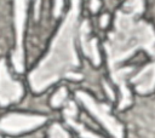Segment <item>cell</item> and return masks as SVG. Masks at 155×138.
Masks as SVG:
<instances>
[{
	"mask_svg": "<svg viewBox=\"0 0 155 138\" xmlns=\"http://www.w3.org/2000/svg\"><path fill=\"white\" fill-rule=\"evenodd\" d=\"M108 22H109V16L108 15H103L102 18H101V27L105 28L108 25Z\"/></svg>",
	"mask_w": 155,
	"mask_h": 138,
	"instance_id": "2e32d148",
	"label": "cell"
},
{
	"mask_svg": "<svg viewBox=\"0 0 155 138\" xmlns=\"http://www.w3.org/2000/svg\"><path fill=\"white\" fill-rule=\"evenodd\" d=\"M67 88L65 87H61L54 94H53V97H52V99H51V104H52V107H54V108H57V107H61L63 103H64V100H65V98H67Z\"/></svg>",
	"mask_w": 155,
	"mask_h": 138,
	"instance_id": "8fae6325",
	"label": "cell"
},
{
	"mask_svg": "<svg viewBox=\"0 0 155 138\" xmlns=\"http://www.w3.org/2000/svg\"><path fill=\"white\" fill-rule=\"evenodd\" d=\"M88 34H90L88 21H84L80 27V40H81L82 51L87 57H90V54H91V44L88 40Z\"/></svg>",
	"mask_w": 155,
	"mask_h": 138,
	"instance_id": "30bf717a",
	"label": "cell"
},
{
	"mask_svg": "<svg viewBox=\"0 0 155 138\" xmlns=\"http://www.w3.org/2000/svg\"><path fill=\"white\" fill-rule=\"evenodd\" d=\"M133 71V68L132 67H126V68H116L114 70L110 71V76L111 79L115 81V84H117L120 91H121V100H120V104H119V109H125L126 107H128L132 102V98H131V93L126 86V76Z\"/></svg>",
	"mask_w": 155,
	"mask_h": 138,
	"instance_id": "ba28073f",
	"label": "cell"
},
{
	"mask_svg": "<svg viewBox=\"0 0 155 138\" xmlns=\"http://www.w3.org/2000/svg\"><path fill=\"white\" fill-rule=\"evenodd\" d=\"M27 17V0H15V27H16V50L12 54V63L16 71L22 73L24 69V51H23V33Z\"/></svg>",
	"mask_w": 155,
	"mask_h": 138,
	"instance_id": "5b68a950",
	"label": "cell"
},
{
	"mask_svg": "<svg viewBox=\"0 0 155 138\" xmlns=\"http://www.w3.org/2000/svg\"><path fill=\"white\" fill-rule=\"evenodd\" d=\"M90 44H91V54H90V58L92 59V63L94 65H98L101 63V57H99V52H98V47H97V39L93 38L90 40Z\"/></svg>",
	"mask_w": 155,
	"mask_h": 138,
	"instance_id": "7c38bea8",
	"label": "cell"
},
{
	"mask_svg": "<svg viewBox=\"0 0 155 138\" xmlns=\"http://www.w3.org/2000/svg\"><path fill=\"white\" fill-rule=\"evenodd\" d=\"M104 87H105V90H107V92H108V96H109V98L113 100V99H114V93H113V90L109 87V85H108L107 82H104Z\"/></svg>",
	"mask_w": 155,
	"mask_h": 138,
	"instance_id": "e0dca14e",
	"label": "cell"
},
{
	"mask_svg": "<svg viewBox=\"0 0 155 138\" xmlns=\"http://www.w3.org/2000/svg\"><path fill=\"white\" fill-rule=\"evenodd\" d=\"M80 0H71V7L52 41L47 56L30 73L29 82L35 92L46 90L58 79L79 67L75 51V35L80 12Z\"/></svg>",
	"mask_w": 155,
	"mask_h": 138,
	"instance_id": "6da1fadb",
	"label": "cell"
},
{
	"mask_svg": "<svg viewBox=\"0 0 155 138\" xmlns=\"http://www.w3.org/2000/svg\"><path fill=\"white\" fill-rule=\"evenodd\" d=\"M78 99L88 109V111L108 130V132L114 137H122L124 136V127L121 123L117 122L115 117H113L110 113V105L104 103H97L90 94L82 91L76 92Z\"/></svg>",
	"mask_w": 155,
	"mask_h": 138,
	"instance_id": "3957f363",
	"label": "cell"
},
{
	"mask_svg": "<svg viewBox=\"0 0 155 138\" xmlns=\"http://www.w3.org/2000/svg\"><path fill=\"white\" fill-rule=\"evenodd\" d=\"M50 137H69V134L58 123H53L50 128Z\"/></svg>",
	"mask_w": 155,
	"mask_h": 138,
	"instance_id": "4fadbf2b",
	"label": "cell"
},
{
	"mask_svg": "<svg viewBox=\"0 0 155 138\" xmlns=\"http://www.w3.org/2000/svg\"><path fill=\"white\" fill-rule=\"evenodd\" d=\"M23 94V87L18 81L11 79L5 59H0V105L17 102Z\"/></svg>",
	"mask_w": 155,
	"mask_h": 138,
	"instance_id": "8992f818",
	"label": "cell"
},
{
	"mask_svg": "<svg viewBox=\"0 0 155 138\" xmlns=\"http://www.w3.org/2000/svg\"><path fill=\"white\" fill-rule=\"evenodd\" d=\"M108 53L110 71L131 57L137 50L143 48L155 54V30L143 21H136L133 13L117 11L114 31L109 33V41L104 44Z\"/></svg>",
	"mask_w": 155,
	"mask_h": 138,
	"instance_id": "7a4b0ae2",
	"label": "cell"
},
{
	"mask_svg": "<svg viewBox=\"0 0 155 138\" xmlns=\"http://www.w3.org/2000/svg\"><path fill=\"white\" fill-rule=\"evenodd\" d=\"M76 113H78V109H76V105L73 103V102H68V107L64 109V119L65 121L68 122L69 126H71L73 128H75L81 137H97V134L90 132L88 130H86L81 123H78L75 117H76Z\"/></svg>",
	"mask_w": 155,
	"mask_h": 138,
	"instance_id": "9c48e42d",
	"label": "cell"
},
{
	"mask_svg": "<svg viewBox=\"0 0 155 138\" xmlns=\"http://www.w3.org/2000/svg\"><path fill=\"white\" fill-rule=\"evenodd\" d=\"M63 1L64 0H54V6H53V16L58 17L62 12L63 8Z\"/></svg>",
	"mask_w": 155,
	"mask_h": 138,
	"instance_id": "5bb4252c",
	"label": "cell"
},
{
	"mask_svg": "<svg viewBox=\"0 0 155 138\" xmlns=\"http://www.w3.org/2000/svg\"><path fill=\"white\" fill-rule=\"evenodd\" d=\"M46 121L41 115L28 114H8L0 120V130L10 134H18L25 131L34 130Z\"/></svg>",
	"mask_w": 155,
	"mask_h": 138,
	"instance_id": "277c9868",
	"label": "cell"
},
{
	"mask_svg": "<svg viewBox=\"0 0 155 138\" xmlns=\"http://www.w3.org/2000/svg\"><path fill=\"white\" fill-rule=\"evenodd\" d=\"M131 82L136 86L138 93L147 94L154 91L155 88V54L154 61L144 67L136 76L131 79Z\"/></svg>",
	"mask_w": 155,
	"mask_h": 138,
	"instance_id": "52a82bcc",
	"label": "cell"
},
{
	"mask_svg": "<svg viewBox=\"0 0 155 138\" xmlns=\"http://www.w3.org/2000/svg\"><path fill=\"white\" fill-rule=\"evenodd\" d=\"M40 1H41V0H36V4H35V18H36V19L39 18V10H40Z\"/></svg>",
	"mask_w": 155,
	"mask_h": 138,
	"instance_id": "ac0fdd59",
	"label": "cell"
},
{
	"mask_svg": "<svg viewBox=\"0 0 155 138\" xmlns=\"http://www.w3.org/2000/svg\"><path fill=\"white\" fill-rule=\"evenodd\" d=\"M99 6H101V1L99 0H91V11L93 13L98 11Z\"/></svg>",
	"mask_w": 155,
	"mask_h": 138,
	"instance_id": "9a60e30c",
	"label": "cell"
}]
</instances>
